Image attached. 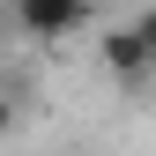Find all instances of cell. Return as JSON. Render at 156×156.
I'll return each instance as SVG.
<instances>
[{
    "mask_svg": "<svg viewBox=\"0 0 156 156\" xmlns=\"http://www.w3.org/2000/svg\"><path fill=\"white\" fill-rule=\"evenodd\" d=\"M8 15L30 45H60V37H74L97 15V0H8Z\"/></svg>",
    "mask_w": 156,
    "mask_h": 156,
    "instance_id": "obj_1",
    "label": "cell"
},
{
    "mask_svg": "<svg viewBox=\"0 0 156 156\" xmlns=\"http://www.w3.org/2000/svg\"><path fill=\"white\" fill-rule=\"evenodd\" d=\"M15 119H23V112H15V97L0 89V141H8V134H15Z\"/></svg>",
    "mask_w": 156,
    "mask_h": 156,
    "instance_id": "obj_4",
    "label": "cell"
},
{
    "mask_svg": "<svg viewBox=\"0 0 156 156\" xmlns=\"http://www.w3.org/2000/svg\"><path fill=\"white\" fill-rule=\"evenodd\" d=\"M134 30H141V45H149V67H156V0H149L141 15H134Z\"/></svg>",
    "mask_w": 156,
    "mask_h": 156,
    "instance_id": "obj_3",
    "label": "cell"
},
{
    "mask_svg": "<svg viewBox=\"0 0 156 156\" xmlns=\"http://www.w3.org/2000/svg\"><path fill=\"white\" fill-rule=\"evenodd\" d=\"M67 156H97V149H67Z\"/></svg>",
    "mask_w": 156,
    "mask_h": 156,
    "instance_id": "obj_5",
    "label": "cell"
},
{
    "mask_svg": "<svg viewBox=\"0 0 156 156\" xmlns=\"http://www.w3.org/2000/svg\"><path fill=\"white\" fill-rule=\"evenodd\" d=\"M97 60H104V74H112V82H119V89H141L149 82V45H141V30H134V23H112L104 37H97Z\"/></svg>",
    "mask_w": 156,
    "mask_h": 156,
    "instance_id": "obj_2",
    "label": "cell"
}]
</instances>
